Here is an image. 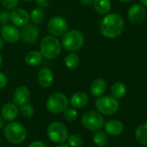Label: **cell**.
<instances>
[{
    "label": "cell",
    "mask_w": 147,
    "mask_h": 147,
    "mask_svg": "<svg viewBox=\"0 0 147 147\" xmlns=\"http://www.w3.org/2000/svg\"><path fill=\"white\" fill-rule=\"evenodd\" d=\"M125 28V22L123 17L117 14H109L103 17L100 24V30L102 34L109 39H115L119 37Z\"/></svg>",
    "instance_id": "obj_1"
},
{
    "label": "cell",
    "mask_w": 147,
    "mask_h": 147,
    "mask_svg": "<svg viewBox=\"0 0 147 147\" xmlns=\"http://www.w3.org/2000/svg\"><path fill=\"white\" fill-rule=\"evenodd\" d=\"M3 135L7 141L10 144L20 145L27 139L28 132L22 124L16 121H11L4 126Z\"/></svg>",
    "instance_id": "obj_2"
},
{
    "label": "cell",
    "mask_w": 147,
    "mask_h": 147,
    "mask_svg": "<svg viewBox=\"0 0 147 147\" xmlns=\"http://www.w3.org/2000/svg\"><path fill=\"white\" fill-rule=\"evenodd\" d=\"M62 45L57 37L49 34L42 38L40 44V52L43 58L54 59L60 55Z\"/></svg>",
    "instance_id": "obj_3"
},
{
    "label": "cell",
    "mask_w": 147,
    "mask_h": 147,
    "mask_svg": "<svg viewBox=\"0 0 147 147\" xmlns=\"http://www.w3.org/2000/svg\"><path fill=\"white\" fill-rule=\"evenodd\" d=\"M84 43V36L83 33L77 29L67 31L62 36L61 45L63 48L70 53L78 51Z\"/></svg>",
    "instance_id": "obj_4"
},
{
    "label": "cell",
    "mask_w": 147,
    "mask_h": 147,
    "mask_svg": "<svg viewBox=\"0 0 147 147\" xmlns=\"http://www.w3.org/2000/svg\"><path fill=\"white\" fill-rule=\"evenodd\" d=\"M69 106L67 96L62 92H55L48 96L46 102L47 109L55 115L63 113Z\"/></svg>",
    "instance_id": "obj_5"
},
{
    "label": "cell",
    "mask_w": 147,
    "mask_h": 147,
    "mask_svg": "<svg viewBox=\"0 0 147 147\" xmlns=\"http://www.w3.org/2000/svg\"><path fill=\"white\" fill-rule=\"evenodd\" d=\"M95 106L100 114L112 115L119 110L120 103L112 96H101L96 100Z\"/></svg>",
    "instance_id": "obj_6"
},
{
    "label": "cell",
    "mask_w": 147,
    "mask_h": 147,
    "mask_svg": "<svg viewBox=\"0 0 147 147\" xmlns=\"http://www.w3.org/2000/svg\"><path fill=\"white\" fill-rule=\"evenodd\" d=\"M47 138L55 144H61L67 140L69 131L65 124L59 121L52 122L47 128Z\"/></svg>",
    "instance_id": "obj_7"
},
{
    "label": "cell",
    "mask_w": 147,
    "mask_h": 147,
    "mask_svg": "<svg viewBox=\"0 0 147 147\" xmlns=\"http://www.w3.org/2000/svg\"><path fill=\"white\" fill-rule=\"evenodd\" d=\"M82 124L87 130L96 132L104 127V119L98 111L90 110L84 113L81 119Z\"/></svg>",
    "instance_id": "obj_8"
},
{
    "label": "cell",
    "mask_w": 147,
    "mask_h": 147,
    "mask_svg": "<svg viewBox=\"0 0 147 147\" xmlns=\"http://www.w3.org/2000/svg\"><path fill=\"white\" fill-rule=\"evenodd\" d=\"M47 30L55 37L63 36L68 30V23L66 20L59 16H53L47 23Z\"/></svg>",
    "instance_id": "obj_9"
},
{
    "label": "cell",
    "mask_w": 147,
    "mask_h": 147,
    "mask_svg": "<svg viewBox=\"0 0 147 147\" xmlns=\"http://www.w3.org/2000/svg\"><path fill=\"white\" fill-rule=\"evenodd\" d=\"M40 38L39 28L34 24H28L21 30V40L28 45L35 44Z\"/></svg>",
    "instance_id": "obj_10"
},
{
    "label": "cell",
    "mask_w": 147,
    "mask_h": 147,
    "mask_svg": "<svg viewBox=\"0 0 147 147\" xmlns=\"http://www.w3.org/2000/svg\"><path fill=\"white\" fill-rule=\"evenodd\" d=\"M1 37L4 42L9 44H15L21 40V31L13 24H6L2 27Z\"/></svg>",
    "instance_id": "obj_11"
},
{
    "label": "cell",
    "mask_w": 147,
    "mask_h": 147,
    "mask_svg": "<svg viewBox=\"0 0 147 147\" xmlns=\"http://www.w3.org/2000/svg\"><path fill=\"white\" fill-rule=\"evenodd\" d=\"M10 22L17 28H23L30 22V15L24 9L16 8L10 12Z\"/></svg>",
    "instance_id": "obj_12"
},
{
    "label": "cell",
    "mask_w": 147,
    "mask_h": 147,
    "mask_svg": "<svg viewBox=\"0 0 147 147\" xmlns=\"http://www.w3.org/2000/svg\"><path fill=\"white\" fill-rule=\"evenodd\" d=\"M146 17V10L142 4L134 3L127 10V18L133 24H140Z\"/></svg>",
    "instance_id": "obj_13"
},
{
    "label": "cell",
    "mask_w": 147,
    "mask_h": 147,
    "mask_svg": "<svg viewBox=\"0 0 147 147\" xmlns=\"http://www.w3.org/2000/svg\"><path fill=\"white\" fill-rule=\"evenodd\" d=\"M31 97V92L29 89L26 86H19L17 87L12 96V101L16 106H22L28 102Z\"/></svg>",
    "instance_id": "obj_14"
},
{
    "label": "cell",
    "mask_w": 147,
    "mask_h": 147,
    "mask_svg": "<svg viewBox=\"0 0 147 147\" xmlns=\"http://www.w3.org/2000/svg\"><path fill=\"white\" fill-rule=\"evenodd\" d=\"M37 80L40 87L44 89L50 88L54 80V75L52 70L49 68H42L39 71L37 75Z\"/></svg>",
    "instance_id": "obj_15"
},
{
    "label": "cell",
    "mask_w": 147,
    "mask_h": 147,
    "mask_svg": "<svg viewBox=\"0 0 147 147\" xmlns=\"http://www.w3.org/2000/svg\"><path fill=\"white\" fill-rule=\"evenodd\" d=\"M18 114H19L18 107L14 102L5 103L1 109L2 118L8 122L14 121L17 118Z\"/></svg>",
    "instance_id": "obj_16"
},
{
    "label": "cell",
    "mask_w": 147,
    "mask_h": 147,
    "mask_svg": "<svg viewBox=\"0 0 147 147\" xmlns=\"http://www.w3.org/2000/svg\"><path fill=\"white\" fill-rule=\"evenodd\" d=\"M89 102V96L84 91H78L74 93L70 98V104L76 109L84 108Z\"/></svg>",
    "instance_id": "obj_17"
},
{
    "label": "cell",
    "mask_w": 147,
    "mask_h": 147,
    "mask_svg": "<svg viewBox=\"0 0 147 147\" xmlns=\"http://www.w3.org/2000/svg\"><path fill=\"white\" fill-rule=\"evenodd\" d=\"M105 132L111 136H118L124 130V124L119 120H111L104 124Z\"/></svg>",
    "instance_id": "obj_18"
},
{
    "label": "cell",
    "mask_w": 147,
    "mask_h": 147,
    "mask_svg": "<svg viewBox=\"0 0 147 147\" xmlns=\"http://www.w3.org/2000/svg\"><path fill=\"white\" fill-rule=\"evenodd\" d=\"M107 90V83L102 78L95 79L90 84V94L95 97H99L102 96Z\"/></svg>",
    "instance_id": "obj_19"
},
{
    "label": "cell",
    "mask_w": 147,
    "mask_h": 147,
    "mask_svg": "<svg viewBox=\"0 0 147 147\" xmlns=\"http://www.w3.org/2000/svg\"><path fill=\"white\" fill-rule=\"evenodd\" d=\"M43 59V56L41 55L40 51L32 50L26 53L24 57L25 63L29 66H36L41 63Z\"/></svg>",
    "instance_id": "obj_20"
},
{
    "label": "cell",
    "mask_w": 147,
    "mask_h": 147,
    "mask_svg": "<svg viewBox=\"0 0 147 147\" xmlns=\"http://www.w3.org/2000/svg\"><path fill=\"white\" fill-rule=\"evenodd\" d=\"M135 138L140 144L147 147V122L137 127L135 130Z\"/></svg>",
    "instance_id": "obj_21"
},
{
    "label": "cell",
    "mask_w": 147,
    "mask_h": 147,
    "mask_svg": "<svg viewBox=\"0 0 147 147\" xmlns=\"http://www.w3.org/2000/svg\"><path fill=\"white\" fill-rule=\"evenodd\" d=\"M93 6L97 13L107 15L111 9V2L110 0H94Z\"/></svg>",
    "instance_id": "obj_22"
},
{
    "label": "cell",
    "mask_w": 147,
    "mask_h": 147,
    "mask_svg": "<svg viewBox=\"0 0 147 147\" xmlns=\"http://www.w3.org/2000/svg\"><path fill=\"white\" fill-rule=\"evenodd\" d=\"M110 93L111 96L115 98V99H121L122 98L126 93H127V87L123 83L121 82H117L115 83L110 89Z\"/></svg>",
    "instance_id": "obj_23"
},
{
    "label": "cell",
    "mask_w": 147,
    "mask_h": 147,
    "mask_svg": "<svg viewBox=\"0 0 147 147\" xmlns=\"http://www.w3.org/2000/svg\"><path fill=\"white\" fill-rule=\"evenodd\" d=\"M64 63L65 65L70 69V70H74L78 67L80 64V58L79 56L75 53H68L65 59H64Z\"/></svg>",
    "instance_id": "obj_24"
},
{
    "label": "cell",
    "mask_w": 147,
    "mask_h": 147,
    "mask_svg": "<svg viewBox=\"0 0 147 147\" xmlns=\"http://www.w3.org/2000/svg\"><path fill=\"white\" fill-rule=\"evenodd\" d=\"M93 142L98 147L106 146L109 143V134L103 131H96L93 136Z\"/></svg>",
    "instance_id": "obj_25"
},
{
    "label": "cell",
    "mask_w": 147,
    "mask_h": 147,
    "mask_svg": "<svg viewBox=\"0 0 147 147\" xmlns=\"http://www.w3.org/2000/svg\"><path fill=\"white\" fill-rule=\"evenodd\" d=\"M29 15H30V21L34 25L40 24L45 18V12L40 7L33 9L31 12L29 13Z\"/></svg>",
    "instance_id": "obj_26"
},
{
    "label": "cell",
    "mask_w": 147,
    "mask_h": 147,
    "mask_svg": "<svg viewBox=\"0 0 147 147\" xmlns=\"http://www.w3.org/2000/svg\"><path fill=\"white\" fill-rule=\"evenodd\" d=\"M67 143L70 147H81L83 146L84 140L79 134H71L68 136Z\"/></svg>",
    "instance_id": "obj_27"
},
{
    "label": "cell",
    "mask_w": 147,
    "mask_h": 147,
    "mask_svg": "<svg viewBox=\"0 0 147 147\" xmlns=\"http://www.w3.org/2000/svg\"><path fill=\"white\" fill-rule=\"evenodd\" d=\"M63 115H64L65 120L68 122H74L78 117V111L74 108H67L63 112Z\"/></svg>",
    "instance_id": "obj_28"
},
{
    "label": "cell",
    "mask_w": 147,
    "mask_h": 147,
    "mask_svg": "<svg viewBox=\"0 0 147 147\" xmlns=\"http://www.w3.org/2000/svg\"><path fill=\"white\" fill-rule=\"evenodd\" d=\"M19 112L21 113V115L25 117V118H30L32 117L34 115V107L29 104L28 102L21 106L20 109H19Z\"/></svg>",
    "instance_id": "obj_29"
},
{
    "label": "cell",
    "mask_w": 147,
    "mask_h": 147,
    "mask_svg": "<svg viewBox=\"0 0 147 147\" xmlns=\"http://www.w3.org/2000/svg\"><path fill=\"white\" fill-rule=\"evenodd\" d=\"M2 6L7 10H12L16 8L18 0H0Z\"/></svg>",
    "instance_id": "obj_30"
},
{
    "label": "cell",
    "mask_w": 147,
    "mask_h": 147,
    "mask_svg": "<svg viewBox=\"0 0 147 147\" xmlns=\"http://www.w3.org/2000/svg\"><path fill=\"white\" fill-rule=\"evenodd\" d=\"M10 22V12L8 10H3L0 12V24L6 25Z\"/></svg>",
    "instance_id": "obj_31"
},
{
    "label": "cell",
    "mask_w": 147,
    "mask_h": 147,
    "mask_svg": "<svg viewBox=\"0 0 147 147\" xmlns=\"http://www.w3.org/2000/svg\"><path fill=\"white\" fill-rule=\"evenodd\" d=\"M7 84H8L7 76L3 72L0 71V90H3V88H5Z\"/></svg>",
    "instance_id": "obj_32"
},
{
    "label": "cell",
    "mask_w": 147,
    "mask_h": 147,
    "mask_svg": "<svg viewBox=\"0 0 147 147\" xmlns=\"http://www.w3.org/2000/svg\"><path fill=\"white\" fill-rule=\"evenodd\" d=\"M28 147H47V146L42 141L34 140V141H32Z\"/></svg>",
    "instance_id": "obj_33"
},
{
    "label": "cell",
    "mask_w": 147,
    "mask_h": 147,
    "mask_svg": "<svg viewBox=\"0 0 147 147\" xmlns=\"http://www.w3.org/2000/svg\"><path fill=\"white\" fill-rule=\"evenodd\" d=\"M35 2H36V4L41 9L47 7L49 4V0H35Z\"/></svg>",
    "instance_id": "obj_34"
},
{
    "label": "cell",
    "mask_w": 147,
    "mask_h": 147,
    "mask_svg": "<svg viewBox=\"0 0 147 147\" xmlns=\"http://www.w3.org/2000/svg\"><path fill=\"white\" fill-rule=\"evenodd\" d=\"M94 0H81V3L84 5H90L91 3H93Z\"/></svg>",
    "instance_id": "obj_35"
},
{
    "label": "cell",
    "mask_w": 147,
    "mask_h": 147,
    "mask_svg": "<svg viewBox=\"0 0 147 147\" xmlns=\"http://www.w3.org/2000/svg\"><path fill=\"white\" fill-rule=\"evenodd\" d=\"M4 127V120L2 118V116H0V129Z\"/></svg>",
    "instance_id": "obj_36"
},
{
    "label": "cell",
    "mask_w": 147,
    "mask_h": 147,
    "mask_svg": "<svg viewBox=\"0 0 147 147\" xmlns=\"http://www.w3.org/2000/svg\"><path fill=\"white\" fill-rule=\"evenodd\" d=\"M3 47H4V40H3L2 37H0V51L3 48Z\"/></svg>",
    "instance_id": "obj_37"
},
{
    "label": "cell",
    "mask_w": 147,
    "mask_h": 147,
    "mask_svg": "<svg viewBox=\"0 0 147 147\" xmlns=\"http://www.w3.org/2000/svg\"><path fill=\"white\" fill-rule=\"evenodd\" d=\"M56 147H70L68 144H65V143H61V144H58V146Z\"/></svg>",
    "instance_id": "obj_38"
},
{
    "label": "cell",
    "mask_w": 147,
    "mask_h": 147,
    "mask_svg": "<svg viewBox=\"0 0 147 147\" xmlns=\"http://www.w3.org/2000/svg\"><path fill=\"white\" fill-rule=\"evenodd\" d=\"M140 2L141 3V4L143 6H146L147 7V0H140Z\"/></svg>",
    "instance_id": "obj_39"
},
{
    "label": "cell",
    "mask_w": 147,
    "mask_h": 147,
    "mask_svg": "<svg viewBox=\"0 0 147 147\" xmlns=\"http://www.w3.org/2000/svg\"><path fill=\"white\" fill-rule=\"evenodd\" d=\"M120 2H122V3H128V2H130V1H132V0H119Z\"/></svg>",
    "instance_id": "obj_40"
},
{
    "label": "cell",
    "mask_w": 147,
    "mask_h": 147,
    "mask_svg": "<svg viewBox=\"0 0 147 147\" xmlns=\"http://www.w3.org/2000/svg\"><path fill=\"white\" fill-rule=\"evenodd\" d=\"M2 63H3V58H2V55L0 54V66L2 65Z\"/></svg>",
    "instance_id": "obj_41"
},
{
    "label": "cell",
    "mask_w": 147,
    "mask_h": 147,
    "mask_svg": "<svg viewBox=\"0 0 147 147\" xmlns=\"http://www.w3.org/2000/svg\"><path fill=\"white\" fill-rule=\"evenodd\" d=\"M22 1H23V2H31L33 0H22Z\"/></svg>",
    "instance_id": "obj_42"
},
{
    "label": "cell",
    "mask_w": 147,
    "mask_h": 147,
    "mask_svg": "<svg viewBox=\"0 0 147 147\" xmlns=\"http://www.w3.org/2000/svg\"><path fill=\"white\" fill-rule=\"evenodd\" d=\"M1 29H2V28L0 27V34H1Z\"/></svg>",
    "instance_id": "obj_43"
},
{
    "label": "cell",
    "mask_w": 147,
    "mask_h": 147,
    "mask_svg": "<svg viewBox=\"0 0 147 147\" xmlns=\"http://www.w3.org/2000/svg\"><path fill=\"white\" fill-rule=\"evenodd\" d=\"M0 144H1V138H0Z\"/></svg>",
    "instance_id": "obj_44"
}]
</instances>
